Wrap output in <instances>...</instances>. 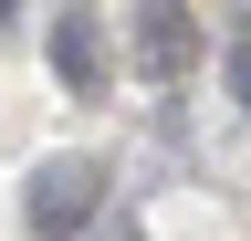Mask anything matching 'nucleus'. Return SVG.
<instances>
[{
	"label": "nucleus",
	"instance_id": "3",
	"mask_svg": "<svg viewBox=\"0 0 251 241\" xmlns=\"http://www.w3.org/2000/svg\"><path fill=\"white\" fill-rule=\"evenodd\" d=\"M42 53H52V84L74 105H94L115 84V42H105V11H94V0H63V11L42 21Z\"/></svg>",
	"mask_w": 251,
	"mask_h": 241
},
{
	"label": "nucleus",
	"instance_id": "6",
	"mask_svg": "<svg viewBox=\"0 0 251 241\" xmlns=\"http://www.w3.org/2000/svg\"><path fill=\"white\" fill-rule=\"evenodd\" d=\"M11 11H21V0H0V21H11Z\"/></svg>",
	"mask_w": 251,
	"mask_h": 241
},
{
	"label": "nucleus",
	"instance_id": "1",
	"mask_svg": "<svg viewBox=\"0 0 251 241\" xmlns=\"http://www.w3.org/2000/svg\"><path fill=\"white\" fill-rule=\"evenodd\" d=\"M105 158H84V147H63V158H42L21 178V231L31 241H84L94 220H105Z\"/></svg>",
	"mask_w": 251,
	"mask_h": 241
},
{
	"label": "nucleus",
	"instance_id": "7",
	"mask_svg": "<svg viewBox=\"0 0 251 241\" xmlns=\"http://www.w3.org/2000/svg\"><path fill=\"white\" fill-rule=\"evenodd\" d=\"M241 11H251V0H241Z\"/></svg>",
	"mask_w": 251,
	"mask_h": 241
},
{
	"label": "nucleus",
	"instance_id": "5",
	"mask_svg": "<svg viewBox=\"0 0 251 241\" xmlns=\"http://www.w3.org/2000/svg\"><path fill=\"white\" fill-rule=\"evenodd\" d=\"M94 241H147V231H136V220H105V231H94Z\"/></svg>",
	"mask_w": 251,
	"mask_h": 241
},
{
	"label": "nucleus",
	"instance_id": "4",
	"mask_svg": "<svg viewBox=\"0 0 251 241\" xmlns=\"http://www.w3.org/2000/svg\"><path fill=\"white\" fill-rule=\"evenodd\" d=\"M220 84H230V105L251 115V11L230 21V42H220Z\"/></svg>",
	"mask_w": 251,
	"mask_h": 241
},
{
	"label": "nucleus",
	"instance_id": "2",
	"mask_svg": "<svg viewBox=\"0 0 251 241\" xmlns=\"http://www.w3.org/2000/svg\"><path fill=\"white\" fill-rule=\"evenodd\" d=\"M199 53H209V32H199L188 0H136V11H126V63H136L147 84H188Z\"/></svg>",
	"mask_w": 251,
	"mask_h": 241
}]
</instances>
